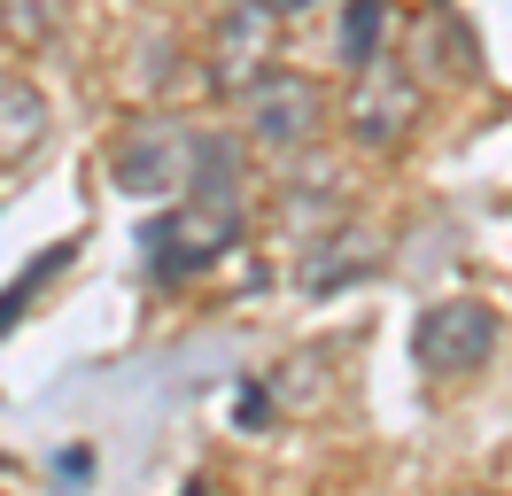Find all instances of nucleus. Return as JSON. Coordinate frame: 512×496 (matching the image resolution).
I'll use <instances>...</instances> for the list:
<instances>
[{"instance_id": "nucleus-1", "label": "nucleus", "mask_w": 512, "mask_h": 496, "mask_svg": "<svg viewBox=\"0 0 512 496\" xmlns=\"http://www.w3.org/2000/svg\"><path fill=\"white\" fill-rule=\"evenodd\" d=\"M350 140L365 155H396L404 140L419 132V117H427V78H419L404 55H373V62H357V86H350Z\"/></svg>"}, {"instance_id": "nucleus-2", "label": "nucleus", "mask_w": 512, "mask_h": 496, "mask_svg": "<svg viewBox=\"0 0 512 496\" xmlns=\"http://www.w3.org/2000/svg\"><path fill=\"white\" fill-rule=\"evenodd\" d=\"M497 357V310L481 295H443L412 318V365L427 380H466Z\"/></svg>"}, {"instance_id": "nucleus-3", "label": "nucleus", "mask_w": 512, "mask_h": 496, "mask_svg": "<svg viewBox=\"0 0 512 496\" xmlns=\"http://www.w3.org/2000/svg\"><path fill=\"white\" fill-rule=\"evenodd\" d=\"M233 109H241V140L272 155H295L326 117V93L319 78H303V70H256L249 86L233 93Z\"/></svg>"}, {"instance_id": "nucleus-4", "label": "nucleus", "mask_w": 512, "mask_h": 496, "mask_svg": "<svg viewBox=\"0 0 512 496\" xmlns=\"http://www.w3.org/2000/svg\"><path fill=\"white\" fill-rule=\"evenodd\" d=\"M187 148H194L187 124L148 109V117H132L125 132H117V148H109V186L132 194V202H163V194L187 186Z\"/></svg>"}, {"instance_id": "nucleus-5", "label": "nucleus", "mask_w": 512, "mask_h": 496, "mask_svg": "<svg viewBox=\"0 0 512 496\" xmlns=\"http://www.w3.org/2000/svg\"><path fill=\"white\" fill-rule=\"evenodd\" d=\"M148 264H156V279H187V272H210L218 256H233V241H241V202H202V194H187L171 217H156L148 233Z\"/></svg>"}, {"instance_id": "nucleus-6", "label": "nucleus", "mask_w": 512, "mask_h": 496, "mask_svg": "<svg viewBox=\"0 0 512 496\" xmlns=\"http://www.w3.org/2000/svg\"><path fill=\"white\" fill-rule=\"evenodd\" d=\"M272 47H280V16L264 8V0H241V8H225L218 31H210V55H202V78L210 93H233L249 86L256 70H272Z\"/></svg>"}, {"instance_id": "nucleus-7", "label": "nucleus", "mask_w": 512, "mask_h": 496, "mask_svg": "<svg viewBox=\"0 0 512 496\" xmlns=\"http://www.w3.org/2000/svg\"><path fill=\"white\" fill-rule=\"evenodd\" d=\"M47 132H55L47 93H39L24 70H8V62H0V171H24V163L47 148Z\"/></svg>"}, {"instance_id": "nucleus-8", "label": "nucleus", "mask_w": 512, "mask_h": 496, "mask_svg": "<svg viewBox=\"0 0 512 496\" xmlns=\"http://www.w3.org/2000/svg\"><path fill=\"white\" fill-rule=\"evenodd\" d=\"M179 194H202V202H241V140L225 132H194L187 148V186Z\"/></svg>"}, {"instance_id": "nucleus-9", "label": "nucleus", "mask_w": 512, "mask_h": 496, "mask_svg": "<svg viewBox=\"0 0 512 496\" xmlns=\"http://www.w3.org/2000/svg\"><path fill=\"white\" fill-rule=\"evenodd\" d=\"M412 55H419V62H412L419 78H474V70H481V62H474V39L450 24L443 8H435V16L412 31Z\"/></svg>"}, {"instance_id": "nucleus-10", "label": "nucleus", "mask_w": 512, "mask_h": 496, "mask_svg": "<svg viewBox=\"0 0 512 496\" xmlns=\"http://www.w3.org/2000/svg\"><path fill=\"white\" fill-rule=\"evenodd\" d=\"M70 8H78V0H0V39H8L16 55H39V47L63 39Z\"/></svg>"}, {"instance_id": "nucleus-11", "label": "nucleus", "mask_w": 512, "mask_h": 496, "mask_svg": "<svg viewBox=\"0 0 512 496\" xmlns=\"http://www.w3.org/2000/svg\"><path fill=\"white\" fill-rule=\"evenodd\" d=\"M373 256H381V248L365 241L357 225H342V233H326V241L311 248V264H303V287H311V295H326V287H342V279H357L365 264H373Z\"/></svg>"}, {"instance_id": "nucleus-12", "label": "nucleus", "mask_w": 512, "mask_h": 496, "mask_svg": "<svg viewBox=\"0 0 512 496\" xmlns=\"http://www.w3.org/2000/svg\"><path fill=\"white\" fill-rule=\"evenodd\" d=\"M388 47V0H342V62H373Z\"/></svg>"}, {"instance_id": "nucleus-13", "label": "nucleus", "mask_w": 512, "mask_h": 496, "mask_svg": "<svg viewBox=\"0 0 512 496\" xmlns=\"http://www.w3.org/2000/svg\"><path fill=\"white\" fill-rule=\"evenodd\" d=\"M264 8H272V16H280V24H288V16H311V8H319V0H264Z\"/></svg>"}]
</instances>
